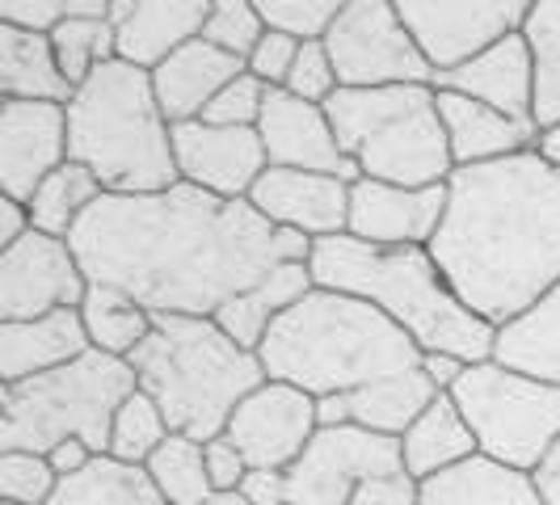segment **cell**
<instances>
[{
  "mask_svg": "<svg viewBox=\"0 0 560 505\" xmlns=\"http://www.w3.org/2000/svg\"><path fill=\"white\" fill-rule=\"evenodd\" d=\"M84 279L131 295L152 316H202L312 261V240L275 227L249 198L232 202L177 181L161 195H102L68 236Z\"/></svg>",
  "mask_w": 560,
  "mask_h": 505,
  "instance_id": "obj_1",
  "label": "cell"
},
{
  "mask_svg": "<svg viewBox=\"0 0 560 505\" xmlns=\"http://www.w3.org/2000/svg\"><path fill=\"white\" fill-rule=\"evenodd\" d=\"M430 257L464 308L510 325L560 282V168L535 152L455 168Z\"/></svg>",
  "mask_w": 560,
  "mask_h": 505,
  "instance_id": "obj_2",
  "label": "cell"
},
{
  "mask_svg": "<svg viewBox=\"0 0 560 505\" xmlns=\"http://www.w3.org/2000/svg\"><path fill=\"white\" fill-rule=\"evenodd\" d=\"M257 359L266 366V379L325 400L371 392L418 371L421 345L366 300L316 286L275 320Z\"/></svg>",
  "mask_w": 560,
  "mask_h": 505,
  "instance_id": "obj_3",
  "label": "cell"
},
{
  "mask_svg": "<svg viewBox=\"0 0 560 505\" xmlns=\"http://www.w3.org/2000/svg\"><path fill=\"white\" fill-rule=\"evenodd\" d=\"M308 270L320 291L366 300L396 320L421 354H455L468 366L493 359L498 329L459 304L430 249H375L341 232L312 245Z\"/></svg>",
  "mask_w": 560,
  "mask_h": 505,
  "instance_id": "obj_4",
  "label": "cell"
},
{
  "mask_svg": "<svg viewBox=\"0 0 560 505\" xmlns=\"http://www.w3.org/2000/svg\"><path fill=\"white\" fill-rule=\"evenodd\" d=\"M68 161L89 168L106 195H161L182 181L152 72L110 59L77 89L68 102Z\"/></svg>",
  "mask_w": 560,
  "mask_h": 505,
  "instance_id": "obj_5",
  "label": "cell"
},
{
  "mask_svg": "<svg viewBox=\"0 0 560 505\" xmlns=\"http://www.w3.org/2000/svg\"><path fill=\"white\" fill-rule=\"evenodd\" d=\"M127 363L140 375V392L161 404L168 430L195 443L220 438L241 400L266 384L261 359L202 316H156L152 337Z\"/></svg>",
  "mask_w": 560,
  "mask_h": 505,
  "instance_id": "obj_6",
  "label": "cell"
},
{
  "mask_svg": "<svg viewBox=\"0 0 560 505\" xmlns=\"http://www.w3.org/2000/svg\"><path fill=\"white\" fill-rule=\"evenodd\" d=\"M341 152L371 181L388 186H447L455 173L447 127L439 118L434 84L337 89L325 102Z\"/></svg>",
  "mask_w": 560,
  "mask_h": 505,
  "instance_id": "obj_7",
  "label": "cell"
},
{
  "mask_svg": "<svg viewBox=\"0 0 560 505\" xmlns=\"http://www.w3.org/2000/svg\"><path fill=\"white\" fill-rule=\"evenodd\" d=\"M140 392V375L127 359L89 350L77 363L0 388V450L51 455L63 443H84L110 455L118 409Z\"/></svg>",
  "mask_w": 560,
  "mask_h": 505,
  "instance_id": "obj_8",
  "label": "cell"
},
{
  "mask_svg": "<svg viewBox=\"0 0 560 505\" xmlns=\"http://www.w3.org/2000/svg\"><path fill=\"white\" fill-rule=\"evenodd\" d=\"M477 450L510 472H527L560 438V388L518 375L502 363H472L451 388Z\"/></svg>",
  "mask_w": 560,
  "mask_h": 505,
  "instance_id": "obj_9",
  "label": "cell"
},
{
  "mask_svg": "<svg viewBox=\"0 0 560 505\" xmlns=\"http://www.w3.org/2000/svg\"><path fill=\"white\" fill-rule=\"evenodd\" d=\"M405 472L400 438H384L359 425L320 430L312 447L287 472H249V505H350L366 480Z\"/></svg>",
  "mask_w": 560,
  "mask_h": 505,
  "instance_id": "obj_10",
  "label": "cell"
},
{
  "mask_svg": "<svg viewBox=\"0 0 560 505\" xmlns=\"http://www.w3.org/2000/svg\"><path fill=\"white\" fill-rule=\"evenodd\" d=\"M341 89L384 84H434V72L405 30L393 0H346L334 30L325 34Z\"/></svg>",
  "mask_w": 560,
  "mask_h": 505,
  "instance_id": "obj_11",
  "label": "cell"
},
{
  "mask_svg": "<svg viewBox=\"0 0 560 505\" xmlns=\"http://www.w3.org/2000/svg\"><path fill=\"white\" fill-rule=\"evenodd\" d=\"M396 13L413 34L430 72L443 77L485 56L510 34H523L527 0H396Z\"/></svg>",
  "mask_w": 560,
  "mask_h": 505,
  "instance_id": "obj_12",
  "label": "cell"
},
{
  "mask_svg": "<svg viewBox=\"0 0 560 505\" xmlns=\"http://www.w3.org/2000/svg\"><path fill=\"white\" fill-rule=\"evenodd\" d=\"M84 295H89V279L72 240L30 232L13 249L0 252V325L81 308Z\"/></svg>",
  "mask_w": 560,
  "mask_h": 505,
  "instance_id": "obj_13",
  "label": "cell"
},
{
  "mask_svg": "<svg viewBox=\"0 0 560 505\" xmlns=\"http://www.w3.org/2000/svg\"><path fill=\"white\" fill-rule=\"evenodd\" d=\"M224 434L249 459L253 472H287L320 434L316 396L266 379L257 392L241 400Z\"/></svg>",
  "mask_w": 560,
  "mask_h": 505,
  "instance_id": "obj_14",
  "label": "cell"
},
{
  "mask_svg": "<svg viewBox=\"0 0 560 505\" xmlns=\"http://www.w3.org/2000/svg\"><path fill=\"white\" fill-rule=\"evenodd\" d=\"M173 156L177 177L215 198H249V190L270 168L266 143L257 127H211V122H182L173 127Z\"/></svg>",
  "mask_w": 560,
  "mask_h": 505,
  "instance_id": "obj_15",
  "label": "cell"
},
{
  "mask_svg": "<svg viewBox=\"0 0 560 505\" xmlns=\"http://www.w3.org/2000/svg\"><path fill=\"white\" fill-rule=\"evenodd\" d=\"M447 215V186H388L359 177L350 186V224L346 236L375 249H430Z\"/></svg>",
  "mask_w": 560,
  "mask_h": 505,
  "instance_id": "obj_16",
  "label": "cell"
},
{
  "mask_svg": "<svg viewBox=\"0 0 560 505\" xmlns=\"http://www.w3.org/2000/svg\"><path fill=\"white\" fill-rule=\"evenodd\" d=\"M68 165V106L0 102V195L26 202Z\"/></svg>",
  "mask_w": 560,
  "mask_h": 505,
  "instance_id": "obj_17",
  "label": "cell"
},
{
  "mask_svg": "<svg viewBox=\"0 0 560 505\" xmlns=\"http://www.w3.org/2000/svg\"><path fill=\"white\" fill-rule=\"evenodd\" d=\"M257 136L266 143L270 168H304V173H334L341 181H359V165L341 152L334 136V122L325 106H312L291 97L287 89L266 93V110L257 122Z\"/></svg>",
  "mask_w": 560,
  "mask_h": 505,
  "instance_id": "obj_18",
  "label": "cell"
},
{
  "mask_svg": "<svg viewBox=\"0 0 560 505\" xmlns=\"http://www.w3.org/2000/svg\"><path fill=\"white\" fill-rule=\"evenodd\" d=\"M253 211L275 227L300 232L312 245L325 236H341L350 224V181L334 173H304V168H266L249 190Z\"/></svg>",
  "mask_w": 560,
  "mask_h": 505,
  "instance_id": "obj_19",
  "label": "cell"
},
{
  "mask_svg": "<svg viewBox=\"0 0 560 505\" xmlns=\"http://www.w3.org/2000/svg\"><path fill=\"white\" fill-rule=\"evenodd\" d=\"M215 0H110V22L118 30V59L156 72L173 51L202 38Z\"/></svg>",
  "mask_w": 560,
  "mask_h": 505,
  "instance_id": "obj_20",
  "label": "cell"
},
{
  "mask_svg": "<svg viewBox=\"0 0 560 505\" xmlns=\"http://www.w3.org/2000/svg\"><path fill=\"white\" fill-rule=\"evenodd\" d=\"M434 89L485 102L518 122H535V51L527 34H510L472 63L434 77Z\"/></svg>",
  "mask_w": 560,
  "mask_h": 505,
  "instance_id": "obj_21",
  "label": "cell"
},
{
  "mask_svg": "<svg viewBox=\"0 0 560 505\" xmlns=\"http://www.w3.org/2000/svg\"><path fill=\"white\" fill-rule=\"evenodd\" d=\"M245 72H249L245 59L211 47L207 38H195V43H186L182 51H173V56L152 72V89H156V102H161V110H165L168 122L182 127V122H198V118L207 114V106H211L236 77H245Z\"/></svg>",
  "mask_w": 560,
  "mask_h": 505,
  "instance_id": "obj_22",
  "label": "cell"
},
{
  "mask_svg": "<svg viewBox=\"0 0 560 505\" xmlns=\"http://www.w3.org/2000/svg\"><path fill=\"white\" fill-rule=\"evenodd\" d=\"M93 345L84 333L81 308H63L38 320H4L0 325V379L22 384L59 366L84 359Z\"/></svg>",
  "mask_w": 560,
  "mask_h": 505,
  "instance_id": "obj_23",
  "label": "cell"
},
{
  "mask_svg": "<svg viewBox=\"0 0 560 505\" xmlns=\"http://www.w3.org/2000/svg\"><path fill=\"white\" fill-rule=\"evenodd\" d=\"M439 118L447 127L455 168L493 165V161L518 156V152H535V140H539L535 122H518V118L493 110L485 102H472V97H459V93H439Z\"/></svg>",
  "mask_w": 560,
  "mask_h": 505,
  "instance_id": "obj_24",
  "label": "cell"
},
{
  "mask_svg": "<svg viewBox=\"0 0 560 505\" xmlns=\"http://www.w3.org/2000/svg\"><path fill=\"white\" fill-rule=\"evenodd\" d=\"M477 438H472V430H468V421L459 413V404L451 400V392L434 396V404L400 434L405 477H413L418 484L443 477L451 468L477 459Z\"/></svg>",
  "mask_w": 560,
  "mask_h": 505,
  "instance_id": "obj_25",
  "label": "cell"
},
{
  "mask_svg": "<svg viewBox=\"0 0 560 505\" xmlns=\"http://www.w3.org/2000/svg\"><path fill=\"white\" fill-rule=\"evenodd\" d=\"M493 363L560 388V282L493 337Z\"/></svg>",
  "mask_w": 560,
  "mask_h": 505,
  "instance_id": "obj_26",
  "label": "cell"
},
{
  "mask_svg": "<svg viewBox=\"0 0 560 505\" xmlns=\"http://www.w3.org/2000/svg\"><path fill=\"white\" fill-rule=\"evenodd\" d=\"M77 84L63 77L47 34L0 26V102H56L68 106Z\"/></svg>",
  "mask_w": 560,
  "mask_h": 505,
  "instance_id": "obj_27",
  "label": "cell"
},
{
  "mask_svg": "<svg viewBox=\"0 0 560 505\" xmlns=\"http://www.w3.org/2000/svg\"><path fill=\"white\" fill-rule=\"evenodd\" d=\"M308 291H316L308 261L279 266L270 279L261 282V286H253L249 295H236L232 304H224V308L215 312V325H220V329H224L241 350L257 354V350H261V341H266V333L275 329V320H279L282 312L295 308Z\"/></svg>",
  "mask_w": 560,
  "mask_h": 505,
  "instance_id": "obj_28",
  "label": "cell"
},
{
  "mask_svg": "<svg viewBox=\"0 0 560 505\" xmlns=\"http://www.w3.org/2000/svg\"><path fill=\"white\" fill-rule=\"evenodd\" d=\"M418 505H544L527 472H510L493 459H468L443 477L418 484Z\"/></svg>",
  "mask_w": 560,
  "mask_h": 505,
  "instance_id": "obj_29",
  "label": "cell"
},
{
  "mask_svg": "<svg viewBox=\"0 0 560 505\" xmlns=\"http://www.w3.org/2000/svg\"><path fill=\"white\" fill-rule=\"evenodd\" d=\"M81 320L89 345L97 354H114V359H131L156 329V316L140 308L131 295H122L114 286H93V282H89V295L81 304Z\"/></svg>",
  "mask_w": 560,
  "mask_h": 505,
  "instance_id": "obj_30",
  "label": "cell"
},
{
  "mask_svg": "<svg viewBox=\"0 0 560 505\" xmlns=\"http://www.w3.org/2000/svg\"><path fill=\"white\" fill-rule=\"evenodd\" d=\"M47 505H168L152 484L148 468L118 463L110 455H97L81 477L59 480L56 497Z\"/></svg>",
  "mask_w": 560,
  "mask_h": 505,
  "instance_id": "obj_31",
  "label": "cell"
},
{
  "mask_svg": "<svg viewBox=\"0 0 560 505\" xmlns=\"http://www.w3.org/2000/svg\"><path fill=\"white\" fill-rule=\"evenodd\" d=\"M102 195H106L102 181L84 165L68 161V165H59L56 173L34 190V198H30V224H34V232H47V236L68 240V236L77 232V224L84 220V211Z\"/></svg>",
  "mask_w": 560,
  "mask_h": 505,
  "instance_id": "obj_32",
  "label": "cell"
},
{
  "mask_svg": "<svg viewBox=\"0 0 560 505\" xmlns=\"http://www.w3.org/2000/svg\"><path fill=\"white\" fill-rule=\"evenodd\" d=\"M143 468H148V477L168 505H211L220 497L211 489V477H207V450L186 434H168L165 447L156 450Z\"/></svg>",
  "mask_w": 560,
  "mask_h": 505,
  "instance_id": "obj_33",
  "label": "cell"
},
{
  "mask_svg": "<svg viewBox=\"0 0 560 505\" xmlns=\"http://www.w3.org/2000/svg\"><path fill=\"white\" fill-rule=\"evenodd\" d=\"M535 51V127L560 122V0H535L527 17Z\"/></svg>",
  "mask_w": 560,
  "mask_h": 505,
  "instance_id": "obj_34",
  "label": "cell"
},
{
  "mask_svg": "<svg viewBox=\"0 0 560 505\" xmlns=\"http://www.w3.org/2000/svg\"><path fill=\"white\" fill-rule=\"evenodd\" d=\"M51 47L63 77L81 89L102 63L118 59V30L110 17H63L51 30Z\"/></svg>",
  "mask_w": 560,
  "mask_h": 505,
  "instance_id": "obj_35",
  "label": "cell"
},
{
  "mask_svg": "<svg viewBox=\"0 0 560 505\" xmlns=\"http://www.w3.org/2000/svg\"><path fill=\"white\" fill-rule=\"evenodd\" d=\"M173 434L168 430L165 413H161V404L152 400L148 392H136L122 409H118V418H114V430H110V459L118 463H136L143 468L156 450L165 447V438Z\"/></svg>",
  "mask_w": 560,
  "mask_h": 505,
  "instance_id": "obj_36",
  "label": "cell"
},
{
  "mask_svg": "<svg viewBox=\"0 0 560 505\" xmlns=\"http://www.w3.org/2000/svg\"><path fill=\"white\" fill-rule=\"evenodd\" d=\"M202 38L211 47H220L228 56L245 59L257 51V43L266 38V22H261V9L257 0H215L211 4V17L202 26Z\"/></svg>",
  "mask_w": 560,
  "mask_h": 505,
  "instance_id": "obj_37",
  "label": "cell"
},
{
  "mask_svg": "<svg viewBox=\"0 0 560 505\" xmlns=\"http://www.w3.org/2000/svg\"><path fill=\"white\" fill-rule=\"evenodd\" d=\"M59 477L47 455L34 450H0V502L47 505L56 497Z\"/></svg>",
  "mask_w": 560,
  "mask_h": 505,
  "instance_id": "obj_38",
  "label": "cell"
},
{
  "mask_svg": "<svg viewBox=\"0 0 560 505\" xmlns=\"http://www.w3.org/2000/svg\"><path fill=\"white\" fill-rule=\"evenodd\" d=\"M346 0H257L266 30H279L295 43H325Z\"/></svg>",
  "mask_w": 560,
  "mask_h": 505,
  "instance_id": "obj_39",
  "label": "cell"
},
{
  "mask_svg": "<svg viewBox=\"0 0 560 505\" xmlns=\"http://www.w3.org/2000/svg\"><path fill=\"white\" fill-rule=\"evenodd\" d=\"M282 89L291 97H300V102H312V106H325L334 97L341 81H337V68L329 51H325V43H300L295 68H291V77H287Z\"/></svg>",
  "mask_w": 560,
  "mask_h": 505,
  "instance_id": "obj_40",
  "label": "cell"
},
{
  "mask_svg": "<svg viewBox=\"0 0 560 505\" xmlns=\"http://www.w3.org/2000/svg\"><path fill=\"white\" fill-rule=\"evenodd\" d=\"M266 93H270V84H261L253 72H245L207 106L202 122H211V127H257L261 110H266Z\"/></svg>",
  "mask_w": 560,
  "mask_h": 505,
  "instance_id": "obj_41",
  "label": "cell"
},
{
  "mask_svg": "<svg viewBox=\"0 0 560 505\" xmlns=\"http://www.w3.org/2000/svg\"><path fill=\"white\" fill-rule=\"evenodd\" d=\"M295 56H300V43L295 38H287L279 30H266V38L257 43V51L249 56V72L261 84L282 89L287 77H291V68H295Z\"/></svg>",
  "mask_w": 560,
  "mask_h": 505,
  "instance_id": "obj_42",
  "label": "cell"
},
{
  "mask_svg": "<svg viewBox=\"0 0 560 505\" xmlns=\"http://www.w3.org/2000/svg\"><path fill=\"white\" fill-rule=\"evenodd\" d=\"M207 450V477H211V489L215 493H241L245 489V480H249V459L236 450V443L220 434V438H211V443H202Z\"/></svg>",
  "mask_w": 560,
  "mask_h": 505,
  "instance_id": "obj_43",
  "label": "cell"
},
{
  "mask_svg": "<svg viewBox=\"0 0 560 505\" xmlns=\"http://www.w3.org/2000/svg\"><path fill=\"white\" fill-rule=\"evenodd\" d=\"M68 4L63 0H0V26L26 30V34H47L63 22Z\"/></svg>",
  "mask_w": 560,
  "mask_h": 505,
  "instance_id": "obj_44",
  "label": "cell"
},
{
  "mask_svg": "<svg viewBox=\"0 0 560 505\" xmlns=\"http://www.w3.org/2000/svg\"><path fill=\"white\" fill-rule=\"evenodd\" d=\"M350 505H418V480L405 477V472L366 480Z\"/></svg>",
  "mask_w": 560,
  "mask_h": 505,
  "instance_id": "obj_45",
  "label": "cell"
},
{
  "mask_svg": "<svg viewBox=\"0 0 560 505\" xmlns=\"http://www.w3.org/2000/svg\"><path fill=\"white\" fill-rule=\"evenodd\" d=\"M34 224H30V207L18 202V198H4L0 195V252L13 249L22 236H30Z\"/></svg>",
  "mask_w": 560,
  "mask_h": 505,
  "instance_id": "obj_46",
  "label": "cell"
},
{
  "mask_svg": "<svg viewBox=\"0 0 560 505\" xmlns=\"http://www.w3.org/2000/svg\"><path fill=\"white\" fill-rule=\"evenodd\" d=\"M532 484H535V493H539V502L544 505H560V438L548 447V455L535 463Z\"/></svg>",
  "mask_w": 560,
  "mask_h": 505,
  "instance_id": "obj_47",
  "label": "cell"
},
{
  "mask_svg": "<svg viewBox=\"0 0 560 505\" xmlns=\"http://www.w3.org/2000/svg\"><path fill=\"white\" fill-rule=\"evenodd\" d=\"M421 371L430 375V384H434L439 392H451V388L464 379L468 363H464V359H455V354H421Z\"/></svg>",
  "mask_w": 560,
  "mask_h": 505,
  "instance_id": "obj_48",
  "label": "cell"
},
{
  "mask_svg": "<svg viewBox=\"0 0 560 505\" xmlns=\"http://www.w3.org/2000/svg\"><path fill=\"white\" fill-rule=\"evenodd\" d=\"M47 459H51L56 477L68 480V477H81V472L89 468V463H93V459H97V455L84 447V443H63V447H56L51 455H47Z\"/></svg>",
  "mask_w": 560,
  "mask_h": 505,
  "instance_id": "obj_49",
  "label": "cell"
},
{
  "mask_svg": "<svg viewBox=\"0 0 560 505\" xmlns=\"http://www.w3.org/2000/svg\"><path fill=\"white\" fill-rule=\"evenodd\" d=\"M535 156H539L544 165L560 168V122H552V127H539V140H535Z\"/></svg>",
  "mask_w": 560,
  "mask_h": 505,
  "instance_id": "obj_50",
  "label": "cell"
},
{
  "mask_svg": "<svg viewBox=\"0 0 560 505\" xmlns=\"http://www.w3.org/2000/svg\"><path fill=\"white\" fill-rule=\"evenodd\" d=\"M63 17H110V0H63Z\"/></svg>",
  "mask_w": 560,
  "mask_h": 505,
  "instance_id": "obj_51",
  "label": "cell"
},
{
  "mask_svg": "<svg viewBox=\"0 0 560 505\" xmlns=\"http://www.w3.org/2000/svg\"><path fill=\"white\" fill-rule=\"evenodd\" d=\"M211 505H249V502H245V493H220Z\"/></svg>",
  "mask_w": 560,
  "mask_h": 505,
  "instance_id": "obj_52",
  "label": "cell"
},
{
  "mask_svg": "<svg viewBox=\"0 0 560 505\" xmlns=\"http://www.w3.org/2000/svg\"><path fill=\"white\" fill-rule=\"evenodd\" d=\"M0 505H13V502H0Z\"/></svg>",
  "mask_w": 560,
  "mask_h": 505,
  "instance_id": "obj_53",
  "label": "cell"
}]
</instances>
